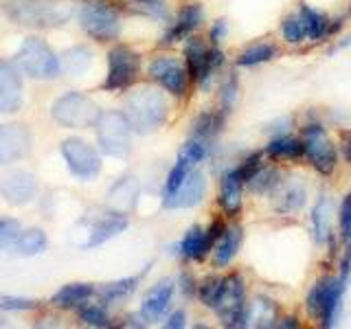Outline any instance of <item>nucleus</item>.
Returning a JSON list of instances; mask_svg holds the SVG:
<instances>
[{
	"mask_svg": "<svg viewBox=\"0 0 351 329\" xmlns=\"http://www.w3.org/2000/svg\"><path fill=\"white\" fill-rule=\"evenodd\" d=\"M279 55V47L274 42H252L237 55V66L241 69H252V66L272 62Z\"/></svg>",
	"mask_w": 351,
	"mask_h": 329,
	"instance_id": "nucleus-30",
	"label": "nucleus"
},
{
	"mask_svg": "<svg viewBox=\"0 0 351 329\" xmlns=\"http://www.w3.org/2000/svg\"><path fill=\"white\" fill-rule=\"evenodd\" d=\"M272 206L279 215H294L299 213L307 202V186L301 178L281 180L272 193Z\"/></svg>",
	"mask_w": 351,
	"mask_h": 329,
	"instance_id": "nucleus-18",
	"label": "nucleus"
},
{
	"mask_svg": "<svg viewBox=\"0 0 351 329\" xmlns=\"http://www.w3.org/2000/svg\"><path fill=\"white\" fill-rule=\"evenodd\" d=\"M16 62L20 66V71L33 77V80L49 82V80H55L62 71L60 58L53 53V49L47 42L38 40V38H29L22 42Z\"/></svg>",
	"mask_w": 351,
	"mask_h": 329,
	"instance_id": "nucleus-4",
	"label": "nucleus"
},
{
	"mask_svg": "<svg viewBox=\"0 0 351 329\" xmlns=\"http://www.w3.org/2000/svg\"><path fill=\"white\" fill-rule=\"evenodd\" d=\"M93 62V55L86 47H75L64 55V69L71 75H82Z\"/></svg>",
	"mask_w": 351,
	"mask_h": 329,
	"instance_id": "nucleus-39",
	"label": "nucleus"
},
{
	"mask_svg": "<svg viewBox=\"0 0 351 329\" xmlns=\"http://www.w3.org/2000/svg\"><path fill=\"white\" fill-rule=\"evenodd\" d=\"M62 156L69 164V171L80 180H93L101 171V156L84 138H66L62 143Z\"/></svg>",
	"mask_w": 351,
	"mask_h": 329,
	"instance_id": "nucleus-12",
	"label": "nucleus"
},
{
	"mask_svg": "<svg viewBox=\"0 0 351 329\" xmlns=\"http://www.w3.org/2000/svg\"><path fill=\"white\" fill-rule=\"evenodd\" d=\"M138 283H141V277H128V279H119V281H112V283H106V285H101V288L97 290L99 303L117 305L121 301H125L136 292Z\"/></svg>",
	"mask_w": 351,
	"mask_h": 329,
	"instance_id": "nucleus-29",
	"label": "nucleus"
},
{
	"mask_svg": "<svg viewBox=\"0 0 351 329\" xmlns=\"http://www.w3.org/2000/svg\"><path fill=\"white\" fill-rule=\"evenodd\" d=\"M237 97H239V82H237V77L230 73L222 82V86H219V112L228 114L230 110H233Z\"/></svg>",
	"mask_w": 351,
	"mask_h": 329,
	"instance_id": "nucleus-40",
	"label": "nucleus"
},
{
	"mask_svg": "<svg viewBox=\"0 0 351 329\" xmlns=\"http://www.w3.org/2000/svg\"><path fill=\"white\" fill-rule=\"evenodd\" d=\"M36 299H25V296H11V294H0V310L3 312H31L38 310Z\"/></svg>",
	"mask_w": 351,
	"mask_h": 329,
	"instance_id": "nucleus-43",
	"label": "nucleus"
},
{
	"mask_svg": "<svg viewBox=\"0 0 351 329\" xmlns=\"http://www.w3.org/2000/svg\"><path fill=\"white\" fill-rule=\"evenodd\" d=\"M22 108V77L7 60H0V112L14 114Z\"/></svg>",
	"mask_w": 351,
	"mask_h": 329,
	"instance_id": "nucleus-19",
	"label": "nucleus"
},
{
	"mask_svg": "<svg viewBox=\"0 0 351 329\" xmlns=\"http://www.w3.org/2000/svg\"><path fill=\"white\" fill-rule=\"evenodd\" d=\"M263 156H268L270 160H299L305 156V145L303 138H296L290 134L272 136L270 143L263 149Z\"/></svg>",
	"mask_w": 351,
	"mask_h": 329,
	"instance_id": "nucleus-26",
	"label": "nucleus"
},
{
	"mask_svg": "<svg viewBox=\"0 0 351 329\" xmlns=\"http://www.w3.org/2000/svg\"><path fill=\"white\" fill-rule=\"evenodd\" d=\"M224 228H226V224L222 222V219H213L208 228L191 226L184 233L180 246H178L180 257L186 259V261H202L208 252L213 250L215 241L219 239V235L224 233Z\"/></svg>",
	"mask_w": 351,
	"mask_h": 329,
	"instance_id": "nucleus-13",
	"label": "nucleus"
},
{
	"mask_svg": "<svg viewBox=\"0 0 351 329\" xmlns=\"http://www.w3.org/2000/svg\"><path fill=\"white\" fill-rule=\"evenodd\" d=\"M222 285H224V277H217V274H211L206 277L200 285H197V296H200L202 305H206L208 310H213L217 299H219V292H222Z\"/></svg>",
	"mask_w": 351,
	"mask_h": 329,
	"instance_id": "nucleus-38",
	"label": "nucleus"
},
{
	"mask_svg": "<svg viewBox=\"0 0 351 329\" xmlns=\"http://www.w3.org/2000/svg\"><path fill=\"white\" fill-rule=\"evenodd\" d=\"M281 171L277 167H272V164H266L263 162L261 167L250 175V180L244 184L250 193H257V195H270L274 189L279 186L281 182Z\"/></svg>",
	"mask_w": 351,
	"mask_h": 329,
	"instance_id": "nucleus-31",
	"label": "nucleus"
},
{
	"mask_svg": "<svg viewBox=\"0 0 351 329\" xmlns=\"http://www.w3.org/2000/svg\"><path fill=\"white\" fill-rule=\"evenodd\" d=\"M208 154H211V141H202V138L189 136V141L182 145L178 156L184 158L186 162H191L195 167V164H200L202 160L208 158Z\"/></svg>",
	"mask_w": 351,
	"mask_h": 329,
	"instance_id": "nucleus-37",
	"label": "nucleus"
},
{
	"mask_svg": "<svg viewBox=\"0 0 351 329\" xmlns=\"http://www.w3.org/2000/svg\"><path fill=\"white\" fill-rule=\"evenodd\" d=\"M97 141L104 154L112 158H125L130 151V121L123 112L117 110H108V112H99L97 121Z\"/></svg>",
	"mask_w": 351,
	"mask_h": 329,
	"instance_id": "nucleus-7",
	"label": "nucleus"
},
{
	"mask_svg": "<svg viewBox=\"0 0 351 329\" xmlns=\"http://www.w3.org/2000/svg\"><path fill=\"white\" fill-rule=\"evenodd\" d=\"M226 33H228L226 20H215V22H213V27H211V31H208V40H211L213 47H217V44L226 38Z\"/></svg>",
	"mask_w": 351,
	"mask_h": 329,
	"instance_id": "nucleus-47",
	"label": "nucleus"
},
{
	"mask_svg": "<svg viewBox=\"0 0 351 329\" xmlns=\"http://www.w3.org/2000/svg\"><path fill=\"white\" fill-rule=\"evenodd\" d=\"M204 20V9L197 5V3H186L180 11H178V18H176L173 25L167 29V33L160 38L162 47H169V44H176L184 38H189L191 33L202 25Z\"/></svg>",
	"mask_w": 351,
	"mask_h": 329,
	"instance_id": "nucleus-21",
	"label": "nucleus"
},
{
	"mask_svg": "<svg viewBox=\"0 0 351 329\" xmlns=\"http://www.w3.org/2000/svg\"><path fill=\"white\" fill-rule=\"evenodd\" d=\"M178 283H180V292L186 296V299H193V296L197 294V283H195V279H193V274L182 272Z\"/></svg>",
	"mask_w": 351,
	"mask_h": 329,
	"instance_id": "nucleus-48",
	"label": "nucleus"
},
{
	"mask_svg": "<svg viewBox=\"0 0 351 329\" xmlns=\"http://www.w3.org/2000/svg\"><path fill=\"white\" fill-rule=\"evenodd\" d=\"M31 151V134L22 123L0 125V164H11Z\"/></svg>",
	"mask_w": 351,
	"mask_h": 329,
	"instance_id": "nucleus-16",
	"label": "nucleus"
},
{
	"mask_svg": "<svg viewBox=\"0 0 351 329\" xmlns=\"http://www.w3.org/2000/svg\"><path fill=\"white\" fill-rule=\"evenodd\" d=\"M95 294L97 288H93L90 283H69L51 296V303L60 307V310H75V307L84 305Z\"/></svg>",
	"mask_w": 351,
	"mask_h": 329,
	"instance_id": "nucleus-27",
	"label": "nucleus"
},
{
	"mask_svg": "<svg viewBox=\"0 0 351 329\" xmlns=\"http://www.w3.org/2000/svg\"><path fill=\"white\" fill-rule=\"evenodd\" d=\"M20 235V224L16 219H0V250H7V248H14L16 239Z\"/></svg>",
	"mask_w": 351,
	"mask_h": 329,
	"instance_id": "nucleus-45",
	"label": "nucleus"
},
{
	"mask_svg": "<svg viewBox=\"0 0 351 329\" xmlns=\"http://www.w3.org/2000/svg\"><path fill=\"white\" fill-rule=\"evenodd\" d=\"M130 226V219L123 211H114V213H108L104 215L101 219H97V224L90 228V233H88V239L86 244L82 246L84 250H90V248H97L106 244V241L114 239L117 235H121L123 230Z\"/></svg>",
	"mask_w": 351,
	"mask_h": 329,
	"instance_id": "nucleus-23",
	"label": "nucleus"
},
{
	"mask_svg": "<svg viewBox=\"0 0 351 329\" xmlns=\"http://www.w3.org/2000/svg\"><path fill=\"white\" fill-rule=\"evenodd\" d=\"M186 325V314L182 310H176L167 316V321H165V327L169 329H182Z\"/></svg>",
	"mask_w": 351,
	"mask_h": 329,
	"instance_id": "nucleus-49",
	"label": "nucleus"
},
{
	"mask_svg": "<svg viewBox=\"0 0 351 329\" xmlns=\"http://www.w3.org/2000/svg\"><path fill=\"white\" fill-rule=\"evenodd\" d=\"M0 327H7V321H3V318H0Z\"/></svg>",
	"mask_w": 351,
	"mask_h": 329,
	"instance_id": "nucleus-53",
	"label": "nucleus"
},
{
	"mask_svg": "<svg viewBox=\"0 0 351 329\" xmlns=\"http://www.w3.org/2000/svg\"><path fill=\"white\" fill-rule=\"evenodd\" d=\"M193 169V164L191 162H186L184 158L178 156V160H176V164L171 167V171L167 173V180H165V186H162V197H167L171 195L178 186L182 184V180L189 175V171Z\"/></svg>",
	"mask_w": 351,
	"mask_h": 329,
	"instance_id": "nucleus-41",
	"label": "nucleus"
},
{
	"mask_svg": "<svg viewBox=\"0 0 351 329\" xmlns=\"http://www.w3.org/2000/svg\"><path fill=\"white\" fill-rule=\"evenodd\" d=\"M241 239H244V230L241 226H226L224 233L213 246V268H226L230 261L237 257L241 248Z\"/></svg>",
	"mask_w": 351,
	"mask_h": 329,
	"instance_id": "nucleus-24",
	"label": "nucleus"
},
{
	"mask_svg": "<svg viewBox=\"0 0 351 329\" xmlns=\"http://www.w3.org/2000/svg\"><path fill=\"white\" fill-rule=\"evenodd\" d=\"M338 224H340V237L351 246V193H347L343 197V202H340Z\"/></svg>",
	"mask_w": 351,
	"mask_h": 329,
	"instance_id": "nucleus-46",
	"label": "nucleus"
},
{
	"mask_svg": "<svg viewBox=\"0 0 351 329\" xmlns=\"http://www.w3.org/2000/svg\"><path fill=\"white\" fill-rule=\"evenodd\" d=\"M47 246H49L47 233L40 228H31V230H25V233L18 235L14 250L20 257H36V255H40V252L47 250Z\"/></svg>",
	"mask_w": 351,
	"mask_h": 329,
	"instance_id": "nucleus-34",
	"label": "nucleus"
},
{
	"mask_svg": "<svg viewBox=\"0 0 351 329\" xmlns=\"http://www.w3.org/2000/svg\"><path fill=\"white\" fill-rule=\"evenodd\" d=\"M281 38L288 42V44H294V47L305 40V31H303L299 14H296V16H288V18L281 22Z\"/></svg>",
	"mask_w": 351,
	"mask_h": 329,
	"instance_id": "nucleus-42",
	"label": "nucleus"
},
{
	"mask_svg": "<svg viewBox=\"0 0 351 329\" xmlns=\"http://www.w3.org/2000/svg\"><path fill=\"white\" fill-rule=\"evenodd\" d=\"M224 119L226 114H222L219 110H206V112H200L191 123V136L195 138H202V141H213L219 130L224 125Z\"/></svg>",
	"mask_w": 351,
	"mask_h": 329,
	"instance_id": "nucleus-32",
	"label": "nucleus"
},
{
	"mask_svg": "<svg viewBox=\"0 0 351 329\" xmlns=\"http://www.w3.org/2000/svg\"><path fill=\"white\" fill-rule=\"evenodd\" d=\"M3 14L22 27H60L73 16V7L64 0H3Z\"/></svg>",
	"mask_w": 351,
	"mask_h": 329,
	"instance_id": "nucleus-1",
	"label": "nucleus"
},
{
	"mask_svg": "<svg viewBox=\"0 0 351 329\" xmlns=\"http://www.w3.org/2000/svg\"><path fill=\"white\" fill-rule=\"evenodd\" d=\"M141 71V55L130 47H114L108 53V77L106 90H123L136 82Z\"/></svg>",
	"mask_w": 351,
	"mask_h": 329,
	"instance_id": "nucleus-11",
	"label": "nucleus"
},
{
	"mask_svg": "<svg viewBox=\"0 0 351 329\" xmlns=\"http://www.w3.org/2000/svg\"><path fill=\"white\" fill-rule=\"evenodd\" d=\"M0 193L14 206H22L31 202L38 193V180L29 171H7L0 175Z\"/></svg>",
	"mask_w": 351,
	"mask_h": 329,
	"instance_id": "nucleus-15",
	"label": "nucleus"
},
{
	"mask_svg": "<svg viewBox=\"0 0 351 329\" xmlns=\"http://www.w3.org/2000/svg\"><path fill=\"white\" fill-rule=\"evenodd\" d=\"M125 117L130 127L138 134H147L160 127L167 119V101L160 90L152 86H141L125 99Z\"/></svg>",
	"mask_w": 351,
	"mask_h": 329,
	"instance_id": "nucleus-2",
	"label": "nucleus"
},
{
	"mask_svg": "<svg viewBox=\"0 0 351 329\" xmlns=\"http://www.w3.org/2000/svg\"><path fill=\"white\" fill-rule=\"evenodd\" d=\"M279 321L277 316V305H274L270 299H259L255 303H248V310H246V327L248 325H255V327H274Z\"/></svg>",
	"mask_w": 351,
	"mask_h": 329,
	"instance_id": "nucleus-33",
	"label": "nucleus"
},
{
	"mask_svg": "<svg viewBox=\"0 0 351 329\" xmlns=\"http://www.w3.org/2000/svg\"><path fill=\"white\" fill-rule=\"evenodd\" d=\"M173 292H176V285L173 281L165 279L160 283H156L154 288L145 294V299H143V305H141V316L145 318V321L154 323V321H160V318L167 314L169 305H171V299H173Z\"/></svg>",
	"mask_w": 351,
	"mask_h": 329,
	"instance_id": "nucleus-22",
	"label": "nucleus"
},
{
	"mask_svg": "<svg viewBox=\"0 0 351 329\" xmlns=\"http://www.w3.org/2000/svg\"><path fill=\"white\" fill-rule=\"evenodd\" d=\"M204 193H206V178L202 171H197L193 167L178 189H176L171 195L162 197V206L171 208V211H176V208H193L202 202Z\"/></svg>",
	"mask_w": 351,
	"mask_h": 329,
	"instance_id": "nucleus-17",
	"label": "nucleus"
},
{
	"mask_svg": "<svg viewBox=\"0 0 351 329\" xmlns=\"http://www.w3.org/2000/svg\"><path fill=\"white\" fill-rule=\"evenodd\" d=\"M343 156H345V160L347 162H351V132H345L343 134Z\"/></svg>",
	"mask_w": 351,
	"mask_h": 329,
	"instance_id": "nucleus-50",
	"label": "nucleus"
},
{
	"mask_svg": "<svg viewBox=\"0 0 351 329\" xmlns=\"http://www.w3.org/2000/svg\"><path fill=\"white\" fill-rule=\"evenodd\" d=\"M184 62L189 80L200 88H208L213 73L224 64V51H219L217 47H206L204 40L189 36L184 44Z\"/></svg>",
	"mask_w": 351,
	"mask_h": 329,
	"instance_id": "nucleus-8",
	"label": "nucleus"
},
{
	"mask_svg": "<svg viewBox=\"0 0 351 329\" xmlns=\"http://www.w3.org/2000/svg\"><path fill=\"white\" fill-rule=\"evenodd\" d=\"M261 164H263V151H250L244 160H241L239 164H235V171L241 178V182L246 184L250 180V175L255 173L261 167Z\"/></svg>",
	"mask_w": 351,
	"mask_h": 329,
	"instance_id": "nucleus-44",
	"label": "nucleus"
},
{
	"mask_svg": "<svg viewBox=\"0 0 351 329\" xmlns=\"http://www.w3.org/2000/svg\"><path fill=\"white\" fill-rule=\"evenodd\" d=\"M51 117L64 127H90L99 117V110L84 93H66L53 101Z\"/></svg>",
	"mask_w": 351,
	"mask_h": 329,
	"instance_id": "nucleus-9",
	"label": "nucleus"
},
{
	"mask_svg": "<svg viewBox=\"0 0 351 329\" xmlns=\"http://www.w3.org/2000/svg\"><path fill=\"white\" fill-rule=\"evenodd\" d=\"M246 281L239 272H230L224 277L222 292H219L213 312L224 327H246Z\"/></svg>",
	"mask_w": 351,
	"mask_h": 329,
	"instance_id": "nucleus-5",
	"label": "nucleus"
},
{
	"mask_svg": "<svg viewBox=\"0 0 351 329\" xmlns=\"http://www.w3.org/2000/svg\"><path fill=\"white\" fill-rule=\"evenodd\" d=\"M345 277L318 279L305 296V312L321 327H334L343 310Z\"/></svg>",
	"mask_w": 351,
	"mask_h": 329,
	"instance_id": "nucleus-3",
	"label": "nucleus"
},
{
	"mask_svg": "<svg viewBox=\"0 0 351 329\" xmlns=\"http://www.w3.org/2000/svg\"><path fill=\"white\" fill-rule=\"evenodd\" d=\"M149 77L156 82L160 88H165L169 95L173 97H184L186 88H189V73H186V66H182L176 58L169 55H160L156 58L147 69Z\"/></svg>",
	"mask_w": 351,
	"mask_h": 329,
	"instance_id": "nucleus-14",
	"label": "nucleus"
},
{
	"mask_svg": "<svg viewBox=\"0 0 351 329\" xmlns=\"http://www.w3.org/2000/svg\"><path fill=\"white\" fill-rule=\"evenodd\" d=\"M279 327H285V329H288V327H299V318H296V316H288V318H283V323H277Z\"/></svg>",
	"mask_w": 351,
	"mask_h": 329,
	"instance_id": "nucleus-51",
	"label": "nucleus"
},
{
	"mask_svg": "<svg viewBox=\"0 0 351 329\" xmlns=\"http://www.w3.org/2000/svg\"><path fill=\"white\" fill-rule=\"evenodd\" d=\"M80 321L88 327H110L112 321H110V314L106 310L104 303H88V305H80Z\"/></svg>",
	"mask_w": 351,
	"mask_h": 329,
	"instance_id": "nucleus-36",
	"label": "nucleus"
},
{
	"mask_svg": "<svg viewBox=\"0 0 351 329\" xmlns=\"http://www.w3.org/2000/svg\"><path fill=\"white\" fill-rule=\"evenodd\" d=\"M136 195H138V184L132 178L119 180L112 186V189H110V193H108L110 202H112L114 206H119V208H130L132 204H134Z\"/></svg>",
	"mask_w": 351,
	"mask_h": 329,
	"instance_id": "nucleus-35",
	"label": "nucleus"
},
{
	"mask_svg": "<svg viewBox=\"0 0 351 329\" xmlns=\"http://www.w3.org/2000/svg\"><path fill=\"white\" fill-rule=\"evenodd\" d=\"M80 22L84 31L97 42H110L117 40L121 33V20L114 7H110L108 3H101V0H93L88 3L82 14H80Z\"/></svg>",
	"mask_w": 351,
	"mask_h": 329,
	"instance_id": "nucleus-10",
	"label": "nucleus"
},
{
	"mask_svg": "<svg viewBox=\"0 0 351 329\" xmlns=\"http://www.w3.org/2000/svg\"><path fill=\"white\" fill-rule=\"evenodd\" d=\"M299 18H301V25L305 31V40H312V42H321L323 38L329 36V18L310 5H303L299 9Z\"/></svg>",
	"mask_w": 351,
	"mask_h": 329,
	"instance_id": "nucleus-28",
	"label": "nucleus"
},
{
	"mask_svg": "<svg viewBox=\"0 0 351 329\" xmlns=\"http://www.w3.org/2000/svg\"><path fill=\"white\" fill-rule=\"evenodd\" d=\"M332 219H334V204L329 195H321L312 208V235L316 244H327L332 241Z\"/></svg>",
	"mask_w": 351,
	"mask_h": 329,
	"instance_id": "nucleus-25",
	"label": "nucleus"
},
{
	"mask_svg": "<svg viewBox=\"0 0 351 329\" xmlns=\"http://www.w3.org/2000/svg\"><path fill=\"white\" fill-rule=\"evenodd\" d=\"M303 145L305 158L312 164V169L318 171L325 178L334 175L338 167V147L336 143L327 136V132L321 123H307L303 125Z\"/></svg>",
	"mask_w": 351,
	"mask_h": 329,
	"instance_id": "nucleus-6",
	"label": "nucleus"
},
{
	"mask_svg": "<svg viewBox=\"0 0 351 329\" xmlns=\"http://www.w3.org/2000/svg\"><path fill=\"white\" fill-rule=\"evenodd\" d=\"M217 204L226 217H237L241 211V204H244V182L237 175L235 167L226 169L222 178H219Z\"/></svg>",
	"mask_w": 351,
	"mask_h": 329,
	"instance_id": "nucleus-20",
	"label": "nucleus"
},
{
	"mask_svg": "<svg viewBox=\"0 0 351 329\" xmlns=\"http://www.w3.org/2000/svg\"><path fill=\"white\" fill-rule=\"evenodd\" d=\"M351 268V246L347 248V261L343 263V272H347Z\"/></svg>",
	"mask_w": 351,
	"mask_h": 329,
	"instance_id": "nucleus-52",
	"label": "nucleus"
}]
</instances>
